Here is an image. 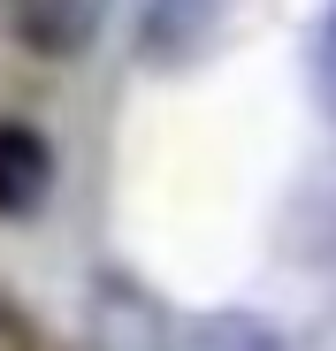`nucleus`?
Instances as JSON below:
<instances>
[{
	"mask_svg": "<svg viewBox=\"0 0 336 351\" xmlns=\"http://www.w3.org/2000/svg\"><path fill=\"white\" fill-rule=\"evenodd\" d=\"M313 92H321V107L336 114V8L313 23Z\"/></svg>",
	"mask_w": 336,
	"mask_h": 351,
	"instance_id": "nucleus-6",
	"label": "nucleus"
},
{
	"mask_svg": "<svg viewBox=\"0 0 336 351\" xmlns=\"http://www.w3.org/2000/svg\"><path fill=\"white\" fill-rule=\"evenodd\" d=\"M99 23H107V0H8V31L38 62H77L99 38Z\"/></svg>",
	"mask_w": 336,
	"mask_h": 351,
	"instance_id": "nucleus-3",
	"label": "nucleus"
},
{
	"mask_svg": "<svg viewBox=\"0 0 336 351\" xmlns=\"http://www.w3.org/2000/svg\"><path fill=\"white\" fill-rule=\"evenodd\" d=\"M176 351H283V328L245 313V306H221V313H199L176 328Z\"/></svg>",
	"mask_w": 336,
	"mask_h": 351,
	"instance_id": "nucleus-5",
	"label": "nucleus"
},
{
	"mask_svg": "<svg viewBox=\"0 0 336 351\" xmlns=\"http://www.w3.org/2000/svg\"><path fill=\"white\" fill-rule=\"evenodd\" d=\"M53 199V145L31 123H0V221H31Z\"/></svg>",
	"mask_w": 336,
	"mask_h": 351,
	"instance_id": "nucleus-4",
	"label": "nucleus"
},
{
	"mask_svg": "<svg viewBox=\"0 0 336 351\" xmlns=\"http://www.w3.org/2000/svg\"><path fill=\"white\" fill-rule=\"evenodd\" d=\"M84 351H176V313L123 267L84 282Z\"/></svg>",
	"mask_w": 336,
	"mask_h": 351,
	"instance_id": "nucleus-1",
	"label": "nucleus"
},
{
	"mask_svg": "<svg viewBox=\"0 0 336 351\" xmlns=\"http://www.w3.org/2000/svg\"><path fill=\"white\" fill-rule=\"evenodd\" d=\"M221 16H230V0H145L138 8V69H153V77L199 69L221 38Z\"/></svg>",
	"mask_w": 336,
	"mask_h": 351,
	"instance_id": "nucleus-2",
	"label": "nucleus"
}]
</instances>
